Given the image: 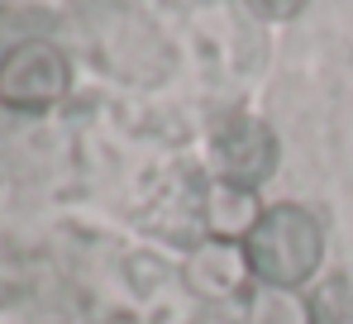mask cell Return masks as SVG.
Masks as SVG:
<instances>
[{
	"instance_id": "3957f363",
	"label": "cell",
	"mask_w": 353,
	"mask_h": 324,
	"mask_svg": "<svg viewBox=\"0 0 353 324\" xmlns=\"http://www.w3.org/2000/svg\"><path fill=\"white\" fill-rule=\"evenodd\" d=\"M210 153L220 167V181H234L258 191L272 172H277V134L258 119V114H225L210 134Z\"/></svg>"
},
{
	"instance_id": "ba28073f",
	"label": "cell",
	"mask_w": 353,
	"mask_h": 324,
	"mask_svg": "<svg viewBox=\"0 0 353 324\" xmlns=\"http://www.w3.org/2000/svg\"><path fill=\"white\" fill-rule=\"evenodd\" d=\"M243 5H248V14L263 19V24H287V19H296L310 0H243Z\"/></svg>"
},
{
	"instance_id": "277c9868",
	"label": "cell",
	"mask_w": 353,
	"mask_h": 324,
	"mask_svg": "<svg viewBox=\"0 0 353 324\" xmlns=\"http://www.w3.org/2000/svg\"><path fill=\"white\" fill-rule=\"evenodd\" d=\"M253 263L243 243H220V239H201L196 253L186 258V286L201 301H239L253 286Z\"/></svg>"
},
{
	"instance_id": "52a82bcc",
	"label": "cell",
	"mask_w": 353,
	"mask_h": 324,
	"mask_svg": "<svg viewBox=\"0 0 353 324\" xmlns=\"http://www.w3.org/2000/svg\"><path fill=\"white\" fill-rule=\"evenodd\" d=\"M310 320L315 324H353V281L349 276H325L310 291Z\"/></svg>"
},
{
	"instance_id": "8992f818",
	"label": "cell",
	"mask_w": 353,
	"mask_h": 324,
	"mask_svg": "<svg viewBox=\"0 0 353 324\" xmlns=\"http://www.w3.org/2000/svg\"><path fill=\"white\" fill-rule=\"evenodd\" d=\"M248 324H315L310 320V296L282 291V286H258L248 296Z\"/></svg>"
},
{
	"instance_id": "7a4b0ae2",
	"label": "cell",
	"mask_w": 353,
	"mask_h": 324,
	"mask_svg": "<svg viewBox=\"0 0 353 324\" xmlns=\"http://www.w3.org/2000/svg\"><path fill=\"white\" fill-rule=\"evenodd\" d=\"M67 91H72V67H67L62 48H53V43L29 39V43H14L0 57V105L5 110L43 114Z\"/></svg>"
},
{
	"instance_id": "6da1fadb",
	"label": "cell",
	"mask_w": 353,
	"mask_h": 324,
	"mask_svg": "<svg viewBox=\"0 0 353 324\" xmlns=\"http://www.w3.org/2000/svg\"><path fill=\"white\" fill-rule=\"evenodd\" d=\"M248 263L258 286H282V291H301L320 258H325V234H320V219L310 215L305 205L296 201H277L268 205L258 229L248 234Z\"/></svg>"
},
{
	"instance_id": "5b68a950",
	"label": "cell",
	"mask_w": 353,
	"mask_h": 324,
	"mask_svg": "<svg viewBox=\"0 0 353 324\" xmlns=\"http://www.w3.org/2000/svg\"><path fill=\"white\" fill-rule=\"evenodd\" d=\"M263 201L258 191L234 186V181H210L205 196H201V224H205V239H220V243H248V234L258 229L263 219Z\"/></svg>"
}]
</instances>
